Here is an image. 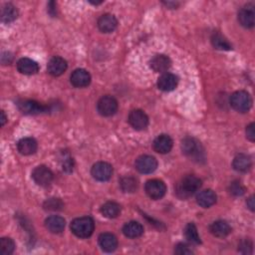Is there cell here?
Segmentation results:
<instances>
[{"instance_id":"6da1fadb","label":"cell","mask_w":255,"mask_h":255,"mask_svg":"<svg viewBox=\"0 0 255 255\" xmlns=\"http://www.w3.org/2000/svg\"><path fill=\"white\" fill-rule=\"evenodd\" d=\"M202 187V180L196 176L184 177L176 186V194L180 200H187Z\"/></svg>"},{"instance_id":"7a4b0ae2","label":"cell","mask_w":255,"mask_h":255,"mask_svg":"<svg viewBox=\"0 0 255 255\" xmlns=\"http://www.w3.org/2000/svg\"><path fill=\"white\" fill-rule=\"evenodd\" d=\"M94 230H95L94 220L89 216L76 218L71 223L72 232L80 238L90 237L93 234Z\"/></svg>"},{"instance_id":"3957f363","label":"cell","mask_w":255,"mask_h":255,"mask_svg":"<svg viewBox=\"0 0 255 255\" xmlns=\"http://www.w3.org/2000/svg\"><path fill=\"white\" fill-rule=\"evenodd\" d=\"M230 105L235 111L239 113H246L252 106V99L247 92L237 91L231 95Z\"/></svg>"},{"instance_id":"277c9868","label":"cell","mask_w":255,"mask_h":255,"mask_svg":"<svg viewBox=\"0 0 255 255\" xmlns=\"http://www.w3.org/2000/svg\"><path fill=\"white\" fill-rule=\"evenodd\" d=\"M181 150L182 153L195 159H202L204 158V149L194 138H185L181 142Z\"/></svg>"},{"instance_id":"5b68a950","label":"cell","mask_w":255,"mask_h":255,"mask_svg":"<svg viewBox=\"0 0 255 255\" xmlns=\"http://www.w3.org/2000/svg\"><path fill=\"white\" fill-rule=\"evenodd\" d=\"M146 193L147 195L154 201L161 200L165 197L167 193V186L163 180L159 179H150L147 181L146 186Z\"/></svg>"},{"instance_id":"8992f818","label":"cell","mask_w":255,"mask_h":255,"mask_svg":"<svg viewBox=\"0 0 255 255\" xmlns=\"http://www.w3.org/2000/svg\"><path fill=\"white\" fill-rule=\"evenodd\" d=\"M97 109L103 117H111L118 111V102L112 96H104L99 100Z\"/></svg>"},{"instance_id":"52a82bcc","label":"cell","mask_w":255,"mask_h":255,"mask_svg":"<svg viewBox=\"0 0 255 255\" xmlns=\"http://www.w3.org/2000/svg\"><path fill=\"white\" fill-rule=\"evenodd\" d=\"M91 174L95 179L99 181H107L113 176V167L108 163L99 162L93 166Z\"/></svg>"},{"instance_id":"ba28073f","label":"cell","mask_w":255,"mask_h":255,"mask_svg":"<svg viewBox=\"0 0 255 255\" xmlns=\"http://www.w3.org/2000/svg\"><path fill=\"white\" fill-rule=\"evenodd\" d=\"M156 168H157V162L156 159L152 155L144 154L137 158L136 169L141 174H146V175L152 174L156 170Z\"/></svg>"},{"instance_id":"9c48e42d","label":"cell","mask_w":255,"mask_h":255,"mask_svg":"<svg viewBox=\"0 0 255 255\" xmlns=\"http://www.w3.org/2000/svg\"><path fill=\"white\" fill-rule=\"evenodd\" d=\"M32 178L40 186H48L53 180L52 172L45 166H39L32 172Z\"/></svg>"},{"instance_id":"30bf717a","label":"cell","mask_w":255,"mask_h":255,"mask_svg":"<svg viewBox=\"0 0 255 255\" xmlns=\"http://www.w3.org/2000/svg\"><path fill=\"white\" fill-rule=\"evenodd\" d=\"M129 123L135 130L143 131L149 126V117L142 110H134L129 115Z\"/></svg>"},{"instance_id":"8fae6325","label":"cell","mask_w":255,"mask_h":255,"mask_svg":"<svg viewBox=\"0 0 255 255\" xmlns=\"http://www.w3.org/2000/svg\"><path fill=\"white\" fill-rule=\"evenodd\" d=\"M151 68L156 72V73H164L167 72L171 66H172V61L171 59L164 54H158L152 58L150 62Z\"/></svg>"},{"instance_id":"7c38bea8","label":"cell","mask_w":255,"mask_h":255,"mask_svg":"<svg viewBox=\"0 0 255 255\" xmlns=\"http://www.w3.org/2000/svg\"><path fill=\"white\" fill-rule=\"evenodd\" d=\"M238 21L244 28H252L255 23V12L253 5L244 6L238 13Z\"/></svg>"},{"instance_id":"4fadbf2b","label":"cell","mask_w":255,"mask_h":255,"mask_svg":"<svg viewBox=\"0 0 255 255\" xmlns=\"http://www.w3.org/2000/svg\"><path fill=\"white\" fill-rule=\"evenodd\" d=\"M17 69L21 74L34 75L39 71L38 63L29 58H21L17 62Z\"/></svg>"},{"instance_id":"5bb4252c","label":"cell","mask_w":255,"mask_h":255,"mask_svg":"<svg viewBox=\"0 0 255 255\" xmlns=\"http://www.w3.org/2000/svg\"><path fill=\"white\" fill-rule=\"evenodd\" d=\"M67 66L68 65H67L66 60H64L61 57H53L48 63L47 69H48L49 74H51L52 76L58 77V76H61L62 74H64V72L67 70Z\"/></svg>"},{"instance_id":"9a60e30c","label":"cell","mask_w":255,"mask_h":255,"mask_svg":"<svg viewBox=\"0 0 255 255\" xmlns=\"http://www.w3.org/2000/svg\"><path fill=\"white\" fill-rule=\"evenodd\" d=\"M18 107L20 111L27 115H39L46 112V107L43 105L31 100H26L18 103Z\"/></svg>"},{"instance_id":"2e32d148","label":"cell","mask_w":255,"mask_h":255,"mask_svg":"<svg viewBox=\"0 0 255 255\" xmlns=\"http://www.w3.org/2000/svg\"><path fill=\"white\" fill-rule=\"evenodd\" d=\"M178 84V76L172 73H166L163 76L159 77L157 80V87L165 92H170L175 90Z\"/></svg>"},{"instance_id":"e0dca14e","label":"cell","mask_w":255,"mask_h":255,"mask_svg":"<svg viewBox=\"0 0 255 255\" xmlns=\"http://www.w3.org/2000/svg\"><path fill=\"white\" fill-rule=\"evenodd\" d=\"M65 219L59 215H51L46 218L45 227L52 233H61L65 229Z\"/></svg>"},{"instance_id":"ac0fdd59","label":"cell","mask_w":255,"mask_h":255,"mask_svg":"<svg viewBox=\"0 0 255 255\" xmlns=\"http://www.w3.org/2000/svg\"><path fill=\"white\" fill-rule=\"evenodd\" d=\"M70 80L74 87L84 88L91 83V75L84 69H77L72 73Z\"/></svg>"},{"instance_id":"d6986e66","label":"cell","mask_w":255,"mask_h":255,"mask_svg":"<svg viewBox=\"0 0 255 255\" xmlns=\"http://www.w3.org/2000/svg\"><path fill=\"white\" fill-rule=\"evenodd\" d=\"M37 148V142L33 138H23L17 144V150L23 155H30L35 153Z\"/></svg>"},{"instance_id":"ffe728a7","label":"cell","mask_w":255,"mask_h":255,"mask_svg":"<svg viewBox=\"0 0 255 255\" xmlns=\"http://www.w3.org/2000/svg\"><path fill=\"white\" fill-rule=\"evenodd\" d=\"M209 230L212 235L219 238H223L227 237L231 232V228L227 221L217 220L211 223V226L209 227Z\"/></svg>"},{"instance_id":"44dd1931","label":"cell","mask_w":255,"mask_h":255,"mask_svg":"<svg viewBox=\"0 0 255 255\" xmlns=\"http://www.w3.org/2000/svg\"><path fill=\"white\" fill-rule=\"evenodd\" d=\"M153 149L158 153H168L173 149V140L168 135L158 136L153 141Z\"/></svg>"},{"instance_id":"7402d4cb","label":"cell","mask_w":255,"mask_h":255,"mask_svg":"<svg viewBox=\"0 0 255 255\" xmlns=\"http://www.w3.org/2000/svg\"><path fill=\"white\" fill-rule=\"evenodd\" d=\"M99 245L105 252H114L118 247V239L114 234L105 232L99 236Z\"/></svg>"},{"instance_id":"603a6c76","label":"cell","mask_w":255,"mask_h":255,"mask_svg":"<svg viewBox=\"0 0 255 255\" xmlns=\"http://www.w3.org/2000/svg\"><path fill=\"white\" fill-rule=\"evenodd\" d=\"M118 26L117 18L112 14L102 15L98 20L99 29L104 33H111Z\"/></svg>"},{"instance_id":"cb8c5ba5","label":"cell","mask_w":255,"mask_h":255,"mask_svg":"<svg viewBox=\"0 0 255 255\" xmlns=\"http://www.w3.org/2000/svg\"><path fill=\"white\" fill-rule=\"evenodd\" d=\"M123 233L129 238H138L144 234V228L137 221H130L124 226Z\"/></svg>"},{"instance_id":"d4e9b609","label":"cell","mask_w":255,"mask_h":255,"mask_svg":"<svg viewBox=\"0 0 255 255\" xmlns=\"http://www.w3.org/2000/svg\"><path fill=\"white\" fill-rule=\"evenodd\" d=\"M232 166L235 171L240 173H246L251 169L252 166L251 157L245 153H239L234 157Z\"/></svg>"},{"instance_id":"484cf974","label":"cell","mask_w":255,"mask_h":255,"mask_svg":"<svg viewBox=\"0 0 255 255\" xmlns=\"http://www.w3.org/2000/svg\"><path fill=\"white\" fill-rule=\"evenodd\" d=\"M216 200H217V197L214 191L211 189H205V190L201 191L197 198L198 204L204 208H208V207L212 206L216 203Z\"/></svg>"},{"instance_id":"4316f807","label":"cell","mask_w":255,"mask_h":255,"mask_svg":"<svg viewBox=\"0 0 255 255\" xmlns=\"http://www.w3.org/2000/svg\"><path fill=\"white\" fill-rule=\"evenodd\" d=\"M101 212L107 218H116L121 213V206L117 203L108 202L101 206Z\"/></svg>"},{"instance_id":"83f0119b","label":"cell","mask_w":255,"mask_h":255,"mask_svg":"<svg viewBox=\"0 0 255 255\" xmlns=\"http://www.w3.org/2000/svg\"><path fill=\"white\" fill-rule=\"evenodd\" d=\"M120 186L122 188V190L124 193H135V191L138 189L139 183L136 178L131 177V176H127L121 178L120 180Z\"/></svg>"},{"instance_id":"f1b7e54d","label":"cell","mask_w":255,"mask_h":255,"mask_svg":"<svg viewBox=\"0 0 255 255\" xmlns=\"http://www.w3.org/2000/svg\"><path fill=\"white\" fill-rule=\"evenodd\" d=\"M17 17H18V10L14 5L8 3V4H5L2 7V9H1V21L3 23L13 22L14 20H16Z\"/></svg>"},{"instance_id":"f546056e","label":"cell","mask_w":255,"mask_h":255,"mask_svg":"<svg viewBox=\"0 0 255 255\" xmlns=\"http://www.w3.org/2000/svg\"><path fill=\"white\" fill-rule=\"evenodd\" d=\"M184 236L185 238L193 244H200L201 241V237L199 235L198 232V229L197 227L194 225V223H187L184 228Z\"/></svg>"},{"instance_id":"4dcf8cb0","label":"cell","mask_w":255,"mask_h":255,"mask_svg":"<svg viewBox=\"0 0 255 255\" xmlns=\"http://www.w3.org/2000/svg\"><path fill=\"white\" fill-rule=\"evenodd\" d=\"M211 43H212L213 47L218 50L229 51V50L232 49L230 43L220 33H218V32H215V33H213V35L211 36Z\"/></svg>"},{"instance_id":"1f68e13d","label":"cell","mask_w":255,"mask_h":255,"mask_svg":"<svg viewBox=\"0 0 255 255\" xmlns=\"http://www.w3.org/2000/svg\"><path fill=\"white\" fill-rule=\"evenodd\" d=\"M15 243L11 238L3 237L0 239V254L1 255H10L14 252Z\"/></svg>"},{"instance_id":"d6a6232c","label":"cell","mask_w":255,"mask_h":255,"mask_svg":"<svg viewBox=\"0 0 255 255\" xmlns=\"http://www.w3.org/2000/svg\"><path fill=\"white\" fill-rule=\"evenodd\" d=\"M63 207V204L60 200L58 199H50L48 200L45 204H44V208L46 210H52V211H55V210H60L62 209Z\"/></svg>"},{"instance_id":"836d02e7","label":"cell","mask_w":255,"mask_h":255,"mask_svg":"<svg viewBox=\"0 0 255 255\" xmlns=\"http://www.w3.org/2000/svg\"><path fill=\"white\" fill-rule=\"evenodd\" d=\"M230 191L235 197H241L245 193V188L239 181H233L230 186Z\"/></svg>"},{"instance_id":"e575fe53","label":"cell","mask_w":255,"mask_h":255,"mask_svg":"<svg viewBox=\"0 0 255 255\" xmlns=\"http://www.w3.org/2000/svg\"><path fill=\"white\" fill-rule=\"evenodd\" d=\"M175 253L178 255H187V254H193L194 251L189 248L188 245L184 243H178L175 248Z\"/></svg>"},{"instance_id":"d590c367","label":"cell","mask_w":255,"mask_h":255,"mask_svg":"<svg viewBox=\"0 0 255 255\" xmlns=\"http://www.w3.org/2000/svg\"><path fill=\"white\" fill-rule=\"evenodd\" d=\"M252 242L250 240H243L241 241V243L239 244V251L241 253H244V254H250L252 253Z\"/></svg>"},{"instance_id":"8d00e7d4","label":"cell","mask_w":255,"mask_h":255,"mask_svg":"<svg viewBox=\"0 0 255 255\" xmlns=\"http://www.w3.org/2000/svg\"><path fill=\"white\" fill-rule=\"evenodd\" d=\"M62 167H63V171H65L67 173H71L73 171V167H74L73 158H71V157L65 158V161H64Z\"/></svg>"},{"instance_id":"74e56055","label":"cell","mask_w":255,"mask_h":255,"mask_svg":"<svg viewBox=\"0 0 255 255\" xmlns=\"http://www.w3.org/2000/svg\"><path fill=\"white\" fill-rule=\"evenodd\" d=\"M254 127L255 125L252 123L250 124L247 128H246V137L250 142H254L255 141V131H254Z\"/></svg>"},{"instance_id":"f35d334b","label":"cell","mask_w":255,"mask_h":255,"mask_svg":"<svg viewBox=\"0 0 255 255\" xmlns=\"http://www.w3.org/2000/svg\"><path fill=\"white\" fill-rule=\"evenodd\" d=\"M56 4H55V2H53V1H51V2H49V4H48V12L52 15V16H54L55 15V12H56Z\"/></svg>"},{"instance_id":"ab89813d","label":"cell","mask_w":255,"mask_h":255,"mask_svg":"<svg viewBox=\"0 0 255 255\" xmlns=\"http://www.w3.org/2000/svg\"><path fill=\"white\" fill-rule=\"evenodd\" d=\"M246 204H247V206L249 207V209H250V210H252V211H254L255 204H254V197H253V196H252V197H250V198L247 200Z\"/></svg>"},{"instance_id":"60d3db41","label":"cell","mask_w":255,"mask_h":255,"mask_svg":"<svg viewBox=\"0 0 255 255\" xmlns=\"http://www.w3.org/2000/svg\"><path fill=\"white\" fill-rule=\"evenodd\" d=\"M6 121H7V117L4 113V111H1V126H4Z\"/></svg>"}]
</instances>
